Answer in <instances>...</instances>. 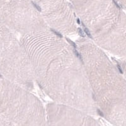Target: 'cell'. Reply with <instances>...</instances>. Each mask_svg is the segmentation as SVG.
<instances>
[{"mask_svg": "<svg viewBox=\"0 0 126 126\" xmlns=\"http://www.w3.org/2000/svg\"><path fill=\"white\" fill-rule=\"evenodd\" d=\"M20 40L35 81L53 102L98 114L85 64L76 48L51 29L26 33Z\"/></svg>", "mask_w": 126, "mask_h": 126, "instance_id": "cell-1", "label": "cell"}, {"mask_svg": "<svg viewBox=\"0 0 126 126\" xmlns=\"http://www.w3.org/2000/svg\"><path fill=\"white\" fill-rule=\"evenodd\" d=\"M90 39L103 50L119 51L120 10L115 0H68Z\"/></svg>", "mask_w": 126, "mask_h": 126, "instance_id": "cell-2", "label": "cell"}, {"mask_svg": "<svg viewBox=\"0 0 126 126\" xmlns=\"http://www.w3.org/2000/svg\"><path fill=\"white\" fill-rule=\"evenodd\" d=\"M0 118L7 126H47L46 108L31 90L0 75Z\"/></svg>", "mask_w": 126, "mask_h": 126, "instance_id": "cell-3", "label": "cell"}, {"mask_svg": "<svg viewBox=\"0 0 126 126\" xmlns=\"http://www.w3.org/2000/svg\"><path fill=\"white\" fill-rule=\"evenodd\" d=\"M0 75L32 90L34 78L29 57L13 30L0 21Z\"/></svg>", "mask_w": 126, "mask_h": 126, "instance_id": "cell-4", "label": "cell"}, {"mask_svg": "<svg viewBox=\"0 0 126 126\" xmlns=\"http://www.w3.org/2000/svg\"><path fill=\"white\" fill-rule=\"evenodd\" d=\"M0 21L21 35L49 29L30 0H0Z\"/></svg>", "mask_w": 126, "mask_h": 126, "instance_id": "cell-5", "label": "cell"}, {"mask_svg": "<svg viewBox=\"0 0 126 126\" xmlns=\"http://www.w3.org/2000/svg\"><path fill=\"white\" fill-rule=\"evenodd\" d=\"M50 29L64 36L78 34V18L68 0H30Z\"/></svg>", "mask_w": 126, "mask_h": 126, "instance_id": "cell-6", "label": "cell"}, {"mask_svg": "<svg viewBox=\"0 0 126 126\" xmlns=\"http://www.w3.org/2000/svg\"><path fill=\"white\" fill-rule=\"evenodd\" d=\"M46 113L47 126H99L102 124L94 115L79 109L52 102L46 106Z\"/></svg>", "mask_w": 126, "mask_h": 126, "instance_id": "cell-7", "label": "cell"}, {"mask_svg": "<svg viewBox=\"0 0 126 126\" xmlns=\"http://www.w3.org/2000/svg\"><path fill=\"white\" fill-rule=\"evenodd\" d=\"M0 126H7L6 122H4L3 120H2L1 118H0Z\"/></svg>", "mask_w": 126, "mask_h": 126, "instance_id": "cell-8", "label": "cell"}]
</instances>
